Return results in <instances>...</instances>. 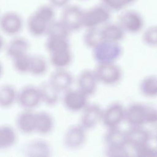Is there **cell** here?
<instances>
[{"label":"cell","mask_w":157,"mask_h":157,"mask_svg":"<svg viewBox=\"0 0 157 157\" xmlns=\"http://www.w3.org/2000/svg\"><path fill=\"white\" fill-rule=\"evenodd\" d=\"M136 0H101V2L107 7L111 12L122 11L134 2Z\"/></svg>","instance_id":"obj_33"},{"label":"cell","mask_w":157,"mask_h":157,"mask_svg":"<svg viewBox=\"0 0 157 157\" xmlns=\"http://www.w3.org/2000/svg\"><path fill=\"white\" fill-rule=\"evenodd\" d=\"M94 72L98 82L108 86L117 84L123 76L121 69L115 63L98 64Z\"/></svg>","instance_id":"obj_6"},{"label":"cell","mask_w":157,"mask_h":157,"mask_svg":"<svg viewBox=\"0 0 157 157\" xmlns=\"http://www.w3.org/2000/svg\"><path fill=\"white\" fill-rule=\"evenodd\" d=\"M42 102L48 106H54L59 101L60 93L48 81L42 82L38 86Z\"/></svg>","instance_id":"obj_22"},{"label":"cell","mask_w":157,"mask_h":157,"mask_svg":"<svg viewBox=\"0 0 157 157\" xmlns=\"http://www.w3.org/2000/svg\"><path fill=\"white\" fill-rule=\"evenodd\" d=\"M48 64L44 57L34 55L30 56L29 73L35 76L44 75L47 71Z\"/></svg>","instance_id":"obj_29"},{"label":"cell","mask_w":157,"mask_h":157,"mask_svg":"<svg viewBox=\"0 0 157 157\" xmlns=\"http://www.w3.org/2000/svg\"><path fill=\"white\" fill-rule=\"evenodd\" d=\"M72 55L70 49L50 54V61L56 69H66L72 62Z\"/></svg>","instance_id":"obj_26"},{"label":"cell","mask_w":157,"mask_h":157,"mask_svg":"<svg viewBox=\"0 0 157 157\" xmlns=\"http://www.w3.org/2000/svg\"><path fill=\"white\" fill-rule=\"evenodd\" d=\"M126 132L128 146L134 148L150 144L151 134L144 126H131Z\"/></svg>","instance_id":"obj_15"},{"label":"cell","mask_w":157,"mask_h":157,"mask_svg":"<svg viewBox=\"0 0 157 157\" xmlns=\"http://www.w3.org/2000/svg\"><path fill=\"white\" fill-rule=\"evenodd\" d=\"M93 57L98 64L115 63L121 56L123 48L119 42L102 40L93 49Z\"/></svg>","instance_id":"obj_3"},{"label":"cell","mask_w":157,"mask_h":157,"mask_svg":"<svg viewBox=\"0 0 157 157\" xmlns=\"http://www.w3.org/2000/svg\"><path fill=\"white\" fill-rule=\"evenodd\" d=\"M142 40L149 47H157V25L150 26L144 30Z\"/></svg>","instance_id":"obj_35"},{"label":"cell","mask_w":157,"mask_h":157,"mask_svg":"<svg viewBox=\"0 0 157 157\" xmlns=\"http://www.w3.org/2000/svg\"><path fill=\"white\" fill-rule=\"evenodd\" d=\"M111 12L101 2L84 10L83 27L85 28L101 27L109 21Z\"/></svg>","instance_id":"obj_4"},{"label":"cell","mask_w":157,"mask_h":157,"mask_svg":"<svg viewBox=\"0 0 157 157\" xmlns=\"http://www.w3.org/2000/svg\"><path fill=\"white\" fill-rule=\"evenodd\" d=\"M54 124V119L48 112L40 111L36 113L35 132L40 135H47L53 131Z\"/></svg>","instance_id":"obj_20"},{"label":"cell","mask_w":157,"mask_h":157,"mask_svg":"<svg viewBox=\"0 0 157 157\" xmlns=\"http://www.w3.org/2000/svg\"><path fill=\"white\" fill-rule=\"evenodd\" d=\"M48 23L34 11L28 17L26 26L29 33L35 37H40L46 34Z\"/></svg>","instance_id":"obj_21"},{"label":"cell","mask_w":157,"mask_h":157,"mask_svg":"<svg viewBox=\"0 0 157 157\" xmlns=\"http://www.w3.org/2000/svg\"><path fill=\"white\" fill-rule=\"evenodd\" d=\"M28 41L23 37H16L12 39L6 47L7 55L12 59L20 55L27 53L29 48Z\"/></svg>","instance_id":"obj_23"},{"label":"cell","mask_w":157,"mask_h":157,"mask_svg":"<svg viewBox=\"0 0 157 157\" xmlns=\"http://www.w3.org/2000/svg\"><path fill=\"white\" fill-rule=\"evenodd\" d=\"M86 29V30L84 33L83 38V42L87 47L93 49L101 42L104 40L101 27Z\"/></svg>","instance_id":"obj_31"},{"label":"cell","mask_w":157,"mask_h":157,"mask_svg":"<svg viewBox=\"0 0 157 157\" xmlns=\"http://www.w3.org/2000/svg\"><path fill=\"white\" fill-rule=\"evenodd\" d=\"M16 126L24 134H30L35 132L36 113L31 110H24L16 117Z\"/></svg>","instance_id":"obj_18"},{"label":"cell","mask_w":157,"mask_h":157,"mask_svg":"<svg viewBox=\"0 0 157 157\" xmlns=\"http://www.w3.org/2000/svg\"><path fill=\"white\" fill-rule=\"evenodd\" d=\"M55 10L53 6L47 2L39 6L34 12L49 24L55 19Z\"/></svg>","instance_id":"obj_34"},{"label":"cell","mask_w":157,"mask_h":157,"mask_svg":"<svg viewBox=\"0 0 157 157\" xmlns=\"http://www.w3.org/2000/svg\"><path fill=\"white\" fill-rule=\"evenodd\" d=\"M139 90L142 94L147 98L157 97V76L148 75L140 82Z\"/></svg>","instance_id":"obj_27"},{"label":"cell","mask_w":157,"mask_h":157,"mask_svg":"<svg viewBox=\"0 0 157 157\" xmlns=\"http://www.w3.org/2000/svg\"><path fill=\"white\" fill-rule=\"evenodd\" d=\"M124 120L130 126L157 123V108L142 103H132L125 107Z\"/></svg>","instance_id":"obj_1"},{"label":"cell","mask_w":157,"mask_h":157,"mask_svg":"<svg viewBox=\"0 0 157 157\" xmlns=\"http://www.w3.org/2000/svg\"><path fill=\"white\" fill-rule=\"evenodd\" d=\"M62 100L64 107L72 112L82 111L88 104V96L78 88L64 91Z\"/></svg>","instance_id":"obj_9"},{"label":"cell","mask_w":157,"mask_h":157,"mask_svg":"<svg viewBox=\"0 0 157 157\" xmlns=\"http://www.w3.org/2000/svg\"><path fill=\"white\" fill-rule=\"evenodd\" d=\"M101 30L104 40L119 43L124 38L126 33L118 22L109 21L101 27Z\"/></svg>","instance_id":"obj_19"},{"label":"cell","mask_w":157,"mask_h":157,"mask_svg":"<svg viewBox=\"0 0 157 157\" xmlns=\"http://www.w3.org/2000/svg\"><path fill=\"white\" fill-rule=\"evenodd\" d=\"M59 93L64 92L71 88L74 83L72 75L65 69H56L48 80Z\"/></svg>","instance_id":"obj_17"},{"label":"cell","mask_w":157,"mask_h":157,"mask_svg":"<svg viewBox=\"0 0 157 157\" xmlns=\"http://www.w3.org/2000/svg\"><path fill=\"white\" fill-rule=\"evenodd\" d=\"M155 139H156V150H157V130H156V135H155Z\"/></svg>","instance_id":"obj_40"},{"label":"cell","mask_w":157,"mask_h":157,"mask_svg":"<svg viewBox=\"0 0 157 157\" xmlns=\"http://www.w3.org/2000/svg\"><path fill=\"white\" fill-rule=\"evenodd\" d=\"M98 80L94 71L85 69L77 77V88L88 97L94 94L96 91Z\"/></svg>","instance_id":"obj_16"},{"label":"cell","mask_w":157,"mask_h":157,"mask_svg":"<svg viewBox=\"0 0 157 157\" xmlns=\"http://www.w3.org/2000/svg\"><path fill=\"white\" fill-rule=\"evenodd\" d=\"M82 112L80 124L86 130L95 128L101 122L103 109L99 105L88 104Z\"/></svg>","instance_id":"obj_14"},{"label":"cell","mask_w":157,"mask_h":157,"mask_svg":"<svg viewBox=\"0 0 157 157\" xmlns=\"http://www.w3.org/2000/svg\"><path fill=\"white\" fill-rule=\"evenodd\" d=\"M86 131L80 124L69 126L63 136L64 147L69 150H77L83 147L86 141Z\"/></svg>","instance_id":"obj_12"},{"label":"cell","mask_w":157,"mask_h":157,"mask_svg":"<svg viewBox=\"0 0 157 157\" xmlns=\"http://www.w3.org/2000/svg\"><path fill=\"white\" fill-rule=\"evenodd\" d=\"M80 1H86V0H80Z\"/></svg>","instance_id":"obj_41"},{"label":"cell","mask_w":157,"mask_h":157,"mask_svg":"<svg viewBox=\"0 0 157 157\" xmlns=\"http://www.w3.org/2000/svg\"><path fill=\"white\" fill-rule=\"evenodd\" d=\"M4 39L2 37V36L0 34V52L2 50V49L4 47Z\"/></svg>","instance_id":"obj_38"},{"label":"cell","mask_w":157,"mask_h":157,"mask_svg":"<svg viewBox=\"0 0 157 157\" xmlns=\"http://www.w3.org/2000/svg\"><path fill=\"white\" fill-rule=\"evenodd\" d=\"M17 91L15 87L10 84L0 86V107L7 109L17 102Z\"/></svg>","instance_id":"obj_24"},{"label":"cell","mask_w":157,"mask_h":157,"mask_svg":"<svg viewBox=\"0 0 157 157\" xmlns=\"http://www.w3.org/2000/svg\"><path fill=\"white\" fill-rule=\"evenodd\" d=\"M30 56L28 53H25L12 59L13 66L17 72L20 74L29 72Z\"/></svg>","instance_id":"obj_32"},{"label":"cell","mask_w":157,"mask_h":157,"mask_svg":"<svg viewBox=\"0 0 157 157\" xmlns=\"http://www.w3.org/2000/svg\"><path fill=\"white\" fill-rule=\"evenodd\" d=\"M71 0H47L48 3L53 6L55 9H62L69 4Z\"/></svg>","instance_id":"obj_37"},{"label":"cell","mask_w":157,"mask_h":157,"mask_svg":"<svg viewBox=\"0 0 157 157\" xmlns=\"http://www.w3.org/2000/svg\"><path fill=\"white\" fill-rule=\"evenodd\" d=\"M106 156L123 157L129 155L126 132L118 128L107 129L104 137Z\"/></svg>","instance_id":"obj_2"},{"label":"cell","mask_w":157,"mask_h":157,"mask_svg":"<svg viewBox=\"0 0 157 157\" xmlns=\"http://www.w3.org/2000/svg\"><path fill=\"white\" fill-rule=\"evenodd\" d=\"M70 31L60 20H54L47 26L46 35L50 37L69 38Z\"/></svg>","instance_id":"obj_28"},{"label":"cell","mask_w":157,"mask_h":157,"mask_svg":"<svg viewBox=\"0 0 157 157\" xmlns=\"http://www.w3.org/2000/svg\"><path fill=\"white\" fill-rule=\"evenodd\" d=\"M45 47L50 54L70 49V43L68 38L47 37Z\"/></svg>","instance_id":"obj_30"},{"label":"cell","mask_w":157,"mask_h":157,"mask_svg":"<svg viewBox=\"0 0 157 157\" xmlns=\"http://www.w3.org/2000/svg\"><path fill=\"white\" fill-rule=\"evenodd\" d=\"M118 23L125 33L137 34L143 29L145 21L140 12L134 9H126L119 15Z\"/></svg>","instance_id":"obj_7"},{"label":"cell","mask_w":157,"mask_h":157,"mask_svg":"<svg viewBox=\"0 0 157 157\" xmlns=\"http://www.w3.org/2000/svg\"><path fill=\"white\" fill-rule=\"evenodd\" d=\"M52 147L45 140L36 139L27 142L21 148V153L28 157H48L52 155Z\"/></svg>","instance_id":"obj_13"},{"label":"cell","mask_w":157,"mask_h":157,"mask_svg":"<svg viewBox=\"0 0 157 157\" xmlns=\"http://www.w3.org/2000/svg\"><path fill=\"white\" fill-rule=\"evenodd\" d=\"M2 74V66L1 63H0V77L1 76Z\"/></svg>","instance_id":"obj_39"},{"label":"cell","mask_w":157,"mask_h":157,"mask_svg":"<svg viewBox=\"0 0 157 157\" xmlns=\"http://www.w3.org/2000/svg\"><path fill=\"white\" fill-rule=\"evenodd\" d=\"M125 119V107L119 102H113L103 109L101 122L107 129L118 128Z\"/></svg>","instance_id":"obj_10"},{"label":"cell","mask_w":157,"mask_h":157,"mask_svg":"<svg viewBox=\"0 0 157 157\" xmlns=\"http://www.w3.org/2000/svg\"><path fill=\"white\" fill-rule=\"evenodd\" d=\"M23 27L21 15L15 11H7L0 14V29L8 36H16Z\"/></svg>","instance_id":"obj_11"},{"label":"cell","mask_w":157,"mask_h":157,"mask_svg":"<svg viewBox=\"0 0 157 157\" xmlns=\"http://www.w3.org/2000/svg\"><path fill=\"white\" fill-rule=\"evenodd\" d=\"M84 10L80 6L69 4L61 9L60 20L71 33L83 28Z\"/></svg>","instance_id":"obj_5"},{"label":"cell","mask_w":157,"mask_h":157,"mask_svg":"<svg viewBox=\"0 0 157 157\" xmlns=\"http://www.w3.org/2000/svg\"><path fill=\"white\" fill-rule=\"evenodd\" d=\"M17 102L24 110H31L37 107L42 102L38 86L27 85L17 91Z\"/></svg>","instance_id":"obj_8"},{"label":"cell","mask_w":157,"mask_h":157,"mask_svg":"<svg viewBox=\"0 0 157 157\" xmlns=\"http://www.w3.org/2000/svg\"><path fill=\"white\" fill-rule=\"evenodd\" d=\"M17 134L14 129L10 125L0 126V150L12 147L17 141Z\"/></svg>","instance_id":"obj_25"},{"label":"cell","mask_w":157,"mask_h":157,"mask_svg":"<svg viewBox=\"0 0 157 157\" xmlns=\"http://www.w3.org/2000/svg\"><path fill=\"white\" fill-rule=\"evenodd\" d=\"M135 156L139 157H153L157 156L156 147H151L150 144L134 148Z\"/></svg>","instance_id":"obj_36"}]
</instances>
